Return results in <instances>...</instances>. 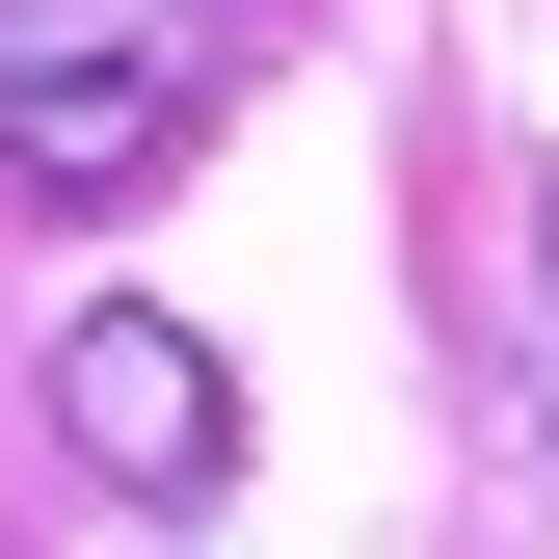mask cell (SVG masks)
I'll list each match as a JSON object with an SVG mask.
<instances>
[{"label":"cell","instance_id":"1","mask_svg":"<svg viewBox=\"0 0 559 559\" xmlns=\"http://www.w3.org/2000/svg\"><path fill=\"white\" fill-rule=\"evenodd\" d=\"M133 160H187V27H0V187L107 214Z\"/></svg>","mask_w":559,"mask_h":559},{"label":"cell","instance_id":"2","mask_svg":"<svg viewBox=\"0 0 559 559\" xmlns=\"http://www.w3.org/2000/svg\"><path fill=\"white\" fill-rule=\"evenodd\" d=\"M53 427H81V479H107V507H214V479H240V373H214V346H187V320H81V346H53Z\"/></svg>","mask_w":559,"mask_h":559},{"label":"cell","instance_id":"3","mask_svg":"<svg viewBox=\"0 0 559 559\" xmlns=\"http://www.w3.org/2000/svg\"><path fill=\"white\" fill-rule=\"evenodd\" d=\"M0 27H187V0H0Z\"/></svg>","mask_w":559,"mask_h":559}]
</instances>
